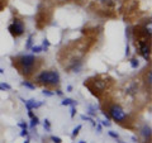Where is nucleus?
<instances>
[{"label": "nucleus", "mask_w": 152, "mask_h": 143, "mask_svg": "<svg viewBox=\"0 0 152 143\" xmlns=\"http://www.w3.org/2000/svg\"><path fill=\"white\" fill-rule=\"evenodd\" d=\"M31 48H32V52H33V53H39V52L45 51L43 46H34V47H31Z\"/></svg>", "instance_id": "10"}, {"label": "nucleus", "mask_w": 152, "mask_h": 143, "mask_svg": "<svg viewBox=\"0 0 152 143\" xmlns=\"http://www.w3.org/2000/svg\"><path fill=\"white\" fill-rule=\"evenodd\" d=\"M0 88H1L3 91H4V90H12V86L9 84H7V82H1V84H0Z\"/></svg>", "instance_id": "15"}, {"label": "nucleus", "mask_w": 152, "mask_h": 143, "mask_svg": "<svg viewBox=\"0 0 152 143\" xmlns=\"http://www.w3.org/2000/svg\"><path fill=\"white\" fill-rule=\"evenodd\" d=\"M0 90H1V88H0ZM1 91H3V90H1Z\"/></svg>", "instance_id": "31"}, {"label": "nucleus", "mask_w": 152, "mask_h": 143, "mask_svg": "<svg viewBox=\"0 0 152 143\" xmlns=\"http://www.w3.org/2000/svg\"><path fill=\"white\" fill-rule=\"evenodd\" d=\"M22 85H23V86H26V88H28V89H31V90H34V89H36L34 85H32L29 81H23Z\"/></svg>", "instance_id": "12"}, {"label": "nucleus", "mask_w": 152, "mask_h": 143, "mask_svg": "<svg viewBox=\"0 0 152 143\" xmlns=\"http://www.w3.org/2000/svg\"><path fill=\"white\" fill-rule=\"evenodd\" d=\"M0 74H4V70L3 69H0Z\"/></svg>", "instance_id": "28"}, {"label": "nucleus", "mask_w": 152, "mask_h": 143, "mask_svg": "<svg viewBox=\"0 0 152 143\" xmlns=\"http://www.w3.org/2000/svg\"><path fill=\"white\" fill-rule=\"evenodd\" d=\"M56 94H57V95H60V96H62V91H61V90H57Z\"/></svg>", "instance_id": "26"}, {"label": "nucleus", "mask_w": 152, "mask_h": 143, "mask_svg": "<svg viewBox=\"0 0 152 143\" xmlns=\"http://www.w3.org/2000/svg\"><path fill=\"white\" fill-rule=\"evenodd\" d=\"M131 66L133 69H137L140 66V62H138V60H136V58H133V60H131Z\"/></svg>", "instance_id": "16"}, {"label": "nucleus", "mask_w": 152, "mask_h": 143, "mask_svg": "<svg viewBox=\"0 0 152 143\" xmlns=\"http://www.w3.org/2000/svg\"><path fill=\"white\" fill-rule=\"evenodd\" d=\"M61 104H62V105H66V107H67V105H76V104H77V103H76L74 99L66 98V99L64 100V101H61Z\"/></svg>", "instance_id": "8"}, {"label": "nucleus", "mask_w": 152, "mask_h": 143, "mask_svg": "<svg viewBox=\"0 0 152 143\" xmlns=\"http://www.w3.org/2000/svg\"><path fill=\"white\" fill-rule=\"evenodd\" d=\"M22 101L26 104V107H27V109H37V108H39V107H42V101H37V100H34V99H31V100H24V99H22Z\"/></svg>", "instance_id": "6"}, {"label": "nucleus", "mask_w": 152, "mask_h": 143, "mask_svg": "<svg viewBox=\"0 0 152 143\" xmlns=\"http://www.w3.org/2000/svg\"><path fill=\"white\" fill-rule=\"evenodd\" d=\"M80 129H81V125H77V127H76V128H75V129L72 131V138H75L76 136H77V134H79V132H80Z\"/></svg>", "instance_id": "18"}, {"label": "nucleus", "mask_w": 152, "mask_h": 143, "mask_svg": "<svg viewBox=\"0 0 152 143\" xmlns=\"http://www.w3.org/2000/svg\"><path fill=\"white\" fill-rule=\"evenodd\" d=\"M43 127H45V129H46L47 132H50V131H51V123H50L48 119H45V122H43Z\"/></svg>", "instance_id": "13"}, {"label": "nucleus", "mask_w": 152, "mask_h": 143, "mask_svg": "<svg viewBox=\"0 0 152 143\" xmlns=\"http://www.w3.org/2000/svg\"><path fill=\"white\" fill-rule=\"evenodd\" d=\"M18 125L22 128V129H27V123H24V122H20V123H18Z\"/></svg>", "instance_id": "21"}, {"label": "nucleus", "mask_w": 152, "mask_h": 143, "mask_svg": "<svg viewBox=\"0 0 152 143\" xmlns=\"http://www.w3.org/2000/svg\"><path fill=\"white\" fill-rule=\"evenodd\" d=\"M140 53L146 61H150V45L145 39L140 41Z\"/></svg>", "instance_id": "5"}, {"label": "nucleus", "mask_w": 152, "mask_h": 143, "mask_svg": "<svg viewBox=\"0 0 152 143\" xmlns=\"http://www.w3.org/2000/svg\"><path fill=\"white\" fill-rule=\"evenodd\" d=\"M108 114L109 117H110L113 120H115L117 123H124L127 120V113L124 112V109H123L121 105H118V104H113V105L109 107L108 109Z\"/></svg>", "instance_id": "3"}, {"label": "nucleus", "mask_w": 152, "mask_h": 143, "mask_svg": "<svg viewBox=\"0 0 152 143\" xmlns=\"http://www.w3.org/2000/svg\"><path fill=\"white\" fill-rule=\"evenodd\" d=\"M103 125H105V127H110V122H108V120H103Z\"/></svg>", "instance_id": "25"}, {"label": "nucleus", "mask_w": 152, "mask_h": 143, "mask_svg": "<svg viewBox=\"0 0 152 143\" xmlns=\"http://www.w3.org/2000/svg\"><path fill=\"white\" fill-rule=\"evenodd\" d=\"M151 80H152V72L148 71V74H147V76H146V84L148 85V88L151 86Z\"/></svg>", "instance_id": "14"}, {"label": "nucleus", "mask_w": 152, "mask_h": 143, "mask_svg": "<svg viewBox=\"0 0 152 143\" xmlns=\"http://www.w3.org/2000/svg\"><path fill=\"white\" fill-rule=\"evenodd\" d=\"M20 136H22V137H28V131H27V129H22Z\"/></svg>", "instance_id": "22"}, {"label": "nucleus", "mask_w": 152, "mask_h": 143, "mask_svg": "<svg viewBox=\"0 0 152 143\" xmlns=\"http://www.w3.org/2000/svg\"><path fill=\"white\" fill-rule=\"evenodd\" d=\"M108 134L112 138H114V139H118V138H119V136H118V133L113 132V131H109V132H108Z\"/></svg>", "instance_id": "19"}, {"label": "nucleus", "mask_w": 152, "mask_h": 143, "mask_svg": "<svg viewBox=\"0 0 152 143\" xmlns=\"http://www.w3.org/2000/svg\"><path fill=\"white\" fill-rule=\"evenodd\" d=\"M32 47V37H29V39H28V43H27V48H31Z\"/></svg>", "instance_id": "24"}, {"label": "nucleus", "mask_w": 152, "mask_h": 143, "mask_svg": "<svg viewBox=\"0 0 152 143\" xmlns=\"http://www.w3.org/2000/svg\"><path fill=\"white\" fill-rule=\"evenodd\" d=\"M24 143H29V139H28V138H27V139H26V142Z\"/></svg>", "instance_id": "29"}, {"label": "nucleus", "mask_w": 152, "mask_h": 143, "mask_svg": "<svg viewBox=\"0 0 152 143\" xmlns=\"http://www.w3.org/2000/svg\"><path fill=\"white\" fill-rule=\"evenodd\" d=\"M8 29H9V32H10V34L13 37H19L24 33L26 27H24V23H23L20 19H14L13 23L9 26Z\"/></svg>", "instance_id": "4"}, {"label": "nucleus", "mask_w": 152, "mask_h": 143, "mask_svg": "<svg viewBox=\"0 0 152 143\" xmlns=\"http://www.w3.org/2000/svg\"><path fill=\"white\" fill-rule=\"evenodd\" d=\"M38 124H39V119H38V118H37V117L34 115V117L32 118V122H31V127H32V128H34V127H36V125H38Z\"/></svg>", "instance_id": "11"}, {"label": "nucleus", "mask_w": 152, "mask_h": 143, "mask_svg": "<svg viewBox=\"0 0 152 143\" xmlns=\"http://www.w3.org/2000/svg\"><path fill=\"white\" fill-rule=\"evenodd\" d=\"M75 114H76V109H75V105H72V108H71V117H75Z\"/></svg>", "instance_id": "23"}, {"label": "nucleus", "mask_w": 152, "mask_h": 143, "mask_svg": "<svg viewBox=\"0 0 152 143\" xmlns=\"http://www.w3.org/2000/svg\"><path fill=\"white\" fill-rule=\"evenodd\" d=\"M99 1H102V3H109L110 0H99Z\"/></svg>", "instance_id": "27"}, {"label": "nucleus", "mask_w": 152, "mask_h": 143, "mask_svg": "<svg viewBox=\"0 0 152 143\" xmlns=\"http://www.w3.org/2000/svg\"><path fill=\"white\" fill-rule=\"evenodd\" d=\"M43 95H46V96H53L55 93H52L51 90H47V89H45V90H43Z\"/></svg>", "instance_id": "20"}, {"label": "nucleus", "mask_w": 152, "mask_h": 143, "mask_svg": "<svg viewBox=\"0 0 152 143\" xmlns=\"http://www.w3.org/2000/svg\"><path fill=\"white\" fill-rule=\"evenodd\" d=\"M95 88H96L98 90H100V91H103L104 89H105V85H107V82L105 81H102V80H98V81H95Z\"/></svg>", "instance_id": "7"}, {"label": "nucleus", "mask_w": 152, "mask_h": 143, "mask_svg": "<svg viewBox=\"0 0 152 143\" xmlns=\"http://www.w3.org/2000/svg\"><path fill=\"white\" fill-rule=\"evenodd\" d=\"M79 143H86V142H85V141H80Z\"/></svg>", "instance_id": "30"}, {"label": "nucleus", "mask_w": 152, "mask_h": 143, "mask_svg": "<svg viewBox=\"0 0 152 143\" xmlns=\"http://www.w3.org/2000/svg\"><path fill=\"white\" fill-rule=\"evenodd\" d=\"M34 63H36V57L33 55H23L18 58V65L20 69L22 74L29 75L34 70Z\"/></svg>", "instance_id": "1"}, {"label": "nucleus", "mask_w": 152, "mask_h": 143, "mask_svg": "<svg viewBox=\"0 0 152 143\" xmlns=\"http://www.w3.org/2000/svg\"><path fill=\"white\" fill-rule=\"evenodd\" d=\"M37 81L45 85H57L60 84V74L57 71H42L37 76Z\"/></svg>", "instance_id": "2"}, {"label": "nucleus", "mask_w": 152, "mask_h": 143, "mask_svg": "<svg viewBox=\"0 0 152 143\" xmlns=\"http://www.w3.org/2000/svg\"><path fill=\"white\" fill-rule=\"evenodd\" d=\"M51 141L53 143H62V139H61L60 137H56V136H52L51 137Z\"/></svg>", "instance_id": "17"}, {"label": "nucleus", "mask_w": 152, "mask_h": 143, "mask_svg": "<svg viewBox=\"0 0 152 143\" xmlns=\"http://www.w3.org/2000/svg\"><path fill=\"white\" fill-rule=\"evenodd\" d=\"M142 134H143V137L146 138V139H147V138H150V136H151V128L145 125L143 129H142Z\"/></svg>", "instance_id": "9"}]
</instances>
